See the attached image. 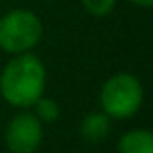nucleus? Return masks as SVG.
Instances as JSON below:
<instances>
[{
	"mask_svg": "<svg viewBox=\"0 0 153 153\" xmlns=\"http://www.w3.org/2000/svg\"><path fill=\"white\" fill-rule=\"evenodd\" d=\"M47 68L33 52L16 54L6 62L0 74V95L8 105L27 111L45 95Z\"/></svg>",
	"mask_w": 153,
	"mask_h": 153,
	"instance_id": "1",
	"label": "nucleus"
},
{
	"mask_svg": "<svg viewBox=\"0 0 153 153\" xmlns=\"http://www.w3.org/2000/svg\"><path fill=\"white\" fill-rule=\"evenodd\" d=\"M128 2L134 4V6H138V8H143V10H149L153 6V0H128Z\"/></svg>",
	"mask_w": 153,
	"mask_h": 153,
	"instance_id": "9",
	"label": "nucleus"
},
{
	"mask_svg": "<svg viewBox=\"0 0 153 153\" xmlns=\"http://www.w3.org/2000/svg\"><path fill=\"white\" fill-rule=\"evenodd\" d=\"M45 25L33 10L14 8L0 16V49L6 54H25L41 43Z\"/></svg>",
	"mask_w": 153,
	"mask_h": 153,
	"instance_id": "3",
	"label": "nucleus"
},
{
	"mask_svg": "<svg viewBox=\"0 0 153 153\" xmlns=\"http://www.w3.org/2000/svg\"><path fill=\"white\" fill-rule=\"evenodd\" d=\"M33 114L39 118L41 124H51V122H56L60 116V105L51 97H39L37 103L33 105Z\"/></svg>",
	"mask_w": 153,
	"mask_h": 153,
	"instance_id": "7",
	"label": "nucleus"
},
{
	"mask_svg": "<svg viewBox=\"0 0 153 153\" xmlns=\"http://www.w3.org/2000/svg\"><path fill=\"white\" fill-rule=\"evenodd\" d=\"M118 153H153V134L146 128H134L120 136Z\"/></svg>",
	"mask_w": 153,
	"mask_h": 153,
	"instance_id": "6",
	"label": "nucleus"
},
{
	"mask_svg": "<svg viewBox=\"0 0 153 153\" xmlns=\"http://www.w3.org/2000/svg\"><path fill=\"white\" fill-rule=\"evenodd\" d=\"M99 105L111 120H126L138 114L143 105V85L140 78L130 72L108 76L99 91Z\"/></svg>",
	"mask_w": 153,
	"mask_h": 153,
	"instance_id": "2",
	"label": "nucleus"
},
{
	"mask_svg": "<svg viewBox=\"0 0 153 153\" xmlns=\"http://www.w3.org/2000/svg\"><path fill=\"white\" fill-rule=\"evenodd\" d=\"M111 132V118L105 114L103 111L89 112L83 116L82 124H79V134L85 142L89 143H99Z\"/></svg>",
	"mask_w": 153,
	"mask_h": 153,
	"instance_id": "5",
	"label": "nucleus"
},
{
	"mask_svg": "<svg viewBox=\"0 0 153 153\" xmlns=\"http://www.w3.org/2000/svg\"><path fill=\"white\" fill-rule=\"evenodd\" d=\"M83 10L93 18H107L112 10L116 8L118 0H79Z\"/></svg>",
	"mask_w": 153,
	"mask_h": 153,
	"instance_id": "8",
	"label": "nucleus"
},
{
	"mask_svg": "<svg viewBox=\"0 0 153 153\" xmlns=\"http://www.w3.org/2000/svg\"><path fill=\"white\" fill-rule=\"evenodd\" d=\"M4 140L10 153H35L43 142V124L29 108L22 111L8 122Z\"/></svg>",
	"mask_w": 153,
	"mask_h": 153,
	"instance_id": "4",
	"label": "nucleus"
}]
</instances>
